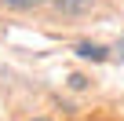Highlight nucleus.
Instances as JSON below:
<instances>
[{"label": "nucleus", "instance_id": "4", "mask_svg": "<svg viewBox=\"0 0 124 121\" xmlns=\"http://www.w3.org/2000/svg\"><path fill=\"white\" fill-rule=\"evenodd\" d=\"M117 51H120V59H124V44H117Z\"/></svg>", "mask_w": 124, "mask_h": 121}, {"label": "nucleus", "instance_id": "2", "mask_svg": "<svg viewBox=\"0 0 124 121\" xmlns=\"http://www.w3.org/2000/svg\"><path fill=\"white\" fill-rule=\"evenodd\" d=\"M77 55H84V59H95V63H102V59H106V48H99V44H77Z\"/></svg>", "mask_w": 124, "mask_h": 121}, {"label": "nucleus", "instance_id": "5", "mask_svg": "<svg viewBox=\"0 0 124 121\" xmlns=\"http://www.w3.org/2000/svg\"><path fill=\"white\" fill-rule=\"evenodd\" d=\"M33 121H47V117H33Z\"/></svg>", "mask_w": 124, "mask_h": 121}, {"label": "nucleus", "instance_id": "3", "mask_svg": "<svg viewBox=\"0 0 124 121\" xmlns=\"http://www.w3.org/2000/svg\"><path fill=\"white\" fill-rule=\"evenodd\" d=\"M4 8H11V11H29V8H40L44 0H0Z\"/></svg>", "mask_w": 124, "mask_h": 121}, {"label": "nucleus", "instance_id": "1", "mask_svg": "<svg viewBox=\"0 0 124 121\" xmlns=\"http://www.w3.org/2000/svg\"><path fill=\"white\" fill-rule=\"evenodd\" d=\"M91 4H95V0H55V8H58L62 15H84Z\"/></svg>", "mask_w": 124, "mask_h": 121}]
</instances>
